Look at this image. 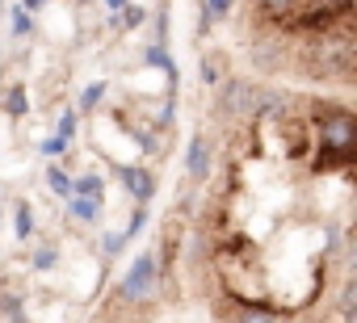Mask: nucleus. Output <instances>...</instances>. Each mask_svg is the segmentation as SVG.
<instances>
[{
    "label": "nucleus",
    "instance_id": "f257e3e1",
    "mask_svg": "<svg viewBox=\"0 0 357 323\" xmlns=\"http://www.w3.org/2000/svg\"><path fill=\"white\" fill-rule=\"evenodd\" d=\"M155 256L151 252H143L130 269H126V277H122V285H118V294H122V302H143L151 290H155Z\"/></svg>",
    "mask_w": 357,
    "mask_h": 323
},
{
    "label": "nucleus",
    "instance_id": "f03ea898",
    "mask_svg": "<svg viewBox=\"0 0 357 323\" xmlns=\"http://www.w3.org/2000/svg\"><path fill=\"white\" fill-rule=\"evenodd\" d=\"M252 101H257V88H252V84L227 80V84H223V97H219V109H223V113H252Z\"/></svg>",
    "mask_w": 357,
    "mask_h": 323
},
{
    "label": "nucleus",
    "instance_id": "7ed1b4c3",
    "mask_svg": "<svg viewBox=\"0 0 357 323\" xmlns=\"http://www.w3.org/2000/svg\"><path fill=\"white\" fill-rule=\"evenodd\" d=\"M114 173H118V181H122V185H126V189H130L139 202H147V198L155 194V181H151V173H147V168H135V164H118Z\"/></svg>",
    "mask_w": 357,
    "mask_h": 323
},
{
    "label": "nucleus",
    "instance_id": "20e7f679",
    "mask_svg": "<svg viewBox=\"0 0 357 323\" xmlns=\"http://www.w3.org/2000/svg\"><path fill=\"white\" fill-rule=\"evenodd\" d=\"M185 173L194 181H206V173H211V147H206V139H190V147H185Z\"/></svg>",
    "mask_w": 357,
    "mask_h": 323
},
{
    "label": "nucleus",
    "instance_id": "39448f33",
    "mask_svg": "<svg viewBox=\"0 0 357 323\" xmlns=\"http://www.w3.org/2000/svg\"><path fill=\"white\" fill-rule=\"evenodd\" d=\"M101 194H105V181H101L97 173H89V177H80V181H72V198H93V202H101Z\"/></svg>",
    "mask_w": 357,
    "mask_h": 323
},
{
    "label": "nucleus",
    "instance_id": "423d86ee",
    "mask_svg": "<svg viewBox=\"0 0 357 323\" xmlns=\"http://www.w3.org/2000/svg\"><path fill=\"white\" fill-rule=\"evenodd\" d=\"M68 202H72V219H80V223L101 219V202H93V198H68Z\"/></svg>",
    "mask_w": 357,
    "mask_h": 323
},
{
    "label": "nucleus",
    "instance_id": "0eeeda50",
    "mask_svg": "<svg viewBox=\"0 0 357 323\" xmlns=\"http://www.w3.org/2000/svg\"><path fill=\"white\" fill-rule=\"evenodd\" d=\"M47 189L59 194V198H72V177H68L59 164H51V168H47Z\"/></svg>",
    "mask_w": 357,
    "mask_h": 323
},
{
    "label": "nucleus",
    "instance_id": "6e6552de",
    "mask_svg": "<svg viewBox=\"0 0 357 323\" xmlns=\"http://www.w3.org/2000/svg\"><path fill=\"white\" fill-rule=\"evenodd\" d=\"M101 97H105V84L97 80V84H89V88L80 93V109H84V113H93V109L101 105Z\"/></svg>",
    "mask_w": 357,
    "mask_h": 323
},
{
    "label": "nucleus",
    "instance_id": "1a4fd4ad",
    "mask_svg": "<svg viewBox=\"0 0 357 323\" xmlns=\"http://www.w3.org/2000/svg\"><path fill=\"white\" fill-rule=\"evenodd\" d=\"M5 109H9L13 118H22V113L30 109V97H26V88H22V84H17V88H13V93L5 97Z\"/></svg>",
    "mask_w": 357,
    "mask_h": 323
},
{
    "label": "nucleus",
    "instance_id": "9d476101",
    "mask_svg": "<svg viewBox=\"0 0 357 323\" xmlns=\"http://www.w3.org/2000/svg\"><path fill=\"white\" fill-rule=\"evenodd\" d=\"M13 231H17V239H30V235H34V219H30V206H17Z\"/></svg>",
    "mask_w": 357,
    "mask_h": 323
},
{
    "label": "nucleus",
    "instance_id": "9b49d317",
    "mask_svg": "<svg viewBox=\"0 0 357 323\" xmlns=\"http://www.w3.org/2000/svg\"><path fill=\"white\" fill-rule=\"evenodd\" d=\"M202 80H206V84H223V68H219V59H215V55H206V59H202Z\"/></svg>",
    "mask_w": 357,
    "mask_h": 323
},
{
    "label": "nucleus",
    "instance_id": "f8f14e48",
    "mask_svg": "<svg viewBox=\"0 0 357 323\" xmlns=\"http://www.w3.org/2000/svg\"><path fill=\"white\" fill-rule=\"evenodd\" d=\"M231 323H278L273 315H265V310H236L231 315Z\"/></svg>",
    "mask_w": 357,
    "mask_h": 323
},
{
    "label": "nucleus",
    "instance_id": "ddd939ff",
    "mask_svg": "<svg viewBox=\"0 0 357 323\" xmlns=\"http://www.w3.org/2000/svg\"><path fill=\"white\" fill-rule=\"evenodd\" d=\"M43 155H63L68 151V139H59V134H51V139H43V147H38Z\"/></svg>",
    "mask_w": 357,
    "mask_h": 323
},
{
    "label": "nucleus",
    "instance_id": "4468645a",
    "mask_svg": "<svg viewBox=\"0 0 357 323\" xmlns=\"http://www.w3.org/2000/svg\"><path fill=\"white\" fill-rule=\"evenodd\" d=\"M143 223H147V210H143V206H139V210H135V219H130V227H126V231H122V239H126V244H130V235H139V231H143Z\"/></svg>",
    "mask_w": 357,
    "mask_h": 323
},
{
    "label": "nucleus",
    "instance_id": "2eb2a0df",
    "mask_svg": "<svg viewBox=\"0 0 357 323\" xmlns=\"http://www.w3.org/2000/svg\"><path fill=\"white\" fill-rule=\"evenodd\" d=\"M231 13V0H206V17L215 22V17H227Z\"/></svg>",
    "mask_w": 357,
    "mask_h": 323
},
{
    "label": "nucleus",
    "instance_id": "dca6fc26",
    "mask_svg": "<svg viewBox=\"0 0 357 323\" xmlns=\"http://www.w3.org/2000/svg\"><path fill=\"white\" fill-rule=\"evenodd\" d=\"M13 30H17V34H30V30H34V17H30L26 9H17V13H13Z\"/></svg>",
    "mask_w": 357,
    "mask_h": 323
},
{
    "label": "nucleus",
    "instance_id": "f3484780",
    "mask_svg": "<svg viewBox=\"0 0 357 323\" xmlns=\"http://www.w3.org/2000/svg\"><path fill=\"white\" fill-rule=\"evenodd\" d=\"M122 248H126V239H122V231H109V235H105V256H118Z\"/></svg>",
    "mask_w": 357,
    "mask_h": 323
},
{
    "label": "nucleus",
    "instance_id": "a211bd4d",
    "mask_svg": "<svg viewBox=\"0 0 357 323\" xmlns=\"http://www.w3.org/2000/svg\"><path fill=\"white\" fill-rule=\"evenodd\" d=\"M261 5H265V13L282 17V13H290V5H294V0H261Z\"/></svg>",
    "mask_w": 357,
    "mask_h": 323
},
{
    "label": "nucleus",
    "instance_id": "6ab92c4d",
    "mask_svg": "<svg viewBox=\"0 0 357 323\" xmlns=\"http://www.w3.org/2000/svg\"><path fill=\"white\" fill-rule=\"evenodd\" d=\"M55 134H59V139H72V134H76V113H63V118H59V130H55Z\"/></svg>",
    "mask_w": 357,
    "mask_h": 323
},
{
    "label": "nucleus",
    "instance_id": "aec40b11",
    "mask_svg": "<svg viewBox=\"0 0 357 323\" xmlns=\"http://www.w3.org/2000/svg\"><path fill=\"white\" fill-rule=\"evenodd\" d=\"M55 265V248H38L34 252V269H51Z\"/></svg>",
    "mask_w": 357,
    "mask_h": 323
},
{
    "label": "nucleus",
    "instance_id": "412c9836",
    "mask_svg": "<svg viewBox=\"0 0 357 323\" xmlns=\"http://www.w3.org/2000/svg\"><path fill=\"white\" fill-rule=\"evenodd\" d=\"M122 26H126V30H135V26H143V9H126V17H122Z\"/></svg>",
    "mask_w": 357,
    "mask_h": 323
},
{
    "label": "nucleus",
    "instance_id": "4be33fe9",
    "mask_svg": "<svg viewBox=\"0 0 357 323\" xmlns=\"http://www.w3.org/2000/svg\"><path fill=\"white\" fill-rule=\"evenodd\" d=\"M38 5H43V0H26V5H22V9H26V13H34Z\"/></svg>",
    "mask_w": 357,
    "mask_h": 323
},
{
    "label": "nucleus",
    "instance_id": "5701e85b",
    "mask_svg": "<svg viewBox=\"0 0 357 323\" xmlns=\"http://www.w3.org/2000/svg\"><path fill=\"white\" fill-rule=\"evenodd\" d=\"M9 323H26V315H17V310H13V315H9Z\"/></svg>",
    "mask_w": 357,
    "mask_h": 323
},
{
    "label": "nucleus",
    "instance_id": "b1692460",
    "mask_svg": "<svg viewBox=\"0 0 357 323\" xmlns=\"http://www.w3.org/2000/svg\"><path fill=\"white\" fill-rule=\"evenodd\" d=\"M105 5H109V9H122V5H126V0H105Z\"/></svg>",
    "mask_w": 357,
    "mask_h": 323
}]
</instances>
